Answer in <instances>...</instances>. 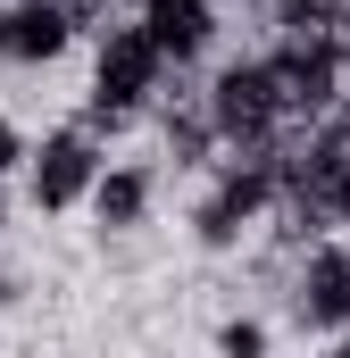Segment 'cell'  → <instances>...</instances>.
Here are the masks:
<instances>
[{
  "label": "cell",
  "instance_id": "6da1fadb",
  "mask_svg": "<svg viewBox=\"0 0 350 358\" xmlns=\"http://www.w3.org/2000/svg\"><path fill=\"white\" fill-rule=\"evenodd\" d=\"M167 59L150 50V34L134 25V17H108V25H92V92H84V134H125L134 117H150L159 100H167Z\"/></svg>",
  "mask_w": 350,
  "mask_h": 358
},
{
  "label": "cell",
  "instance_id": "7a4b0ae2",
  "mask_svg": "<svg viewBox=\"0 0 350 358\" xmlns=\"http://www.w3.org/2000/svg\"><path fill=\"white\" fill-rule=\"evenodd\" d=\"M200 117H209V134H217L225 159H267V150L284 142V125H292L259 50H217V59H209V76H200Z\"/></svg>",
  "mask_w": 350,
  "mask_h": 358
},
{
  "label": "cell",
  "instance_id": "3957f363",
  "mask_svg": "<svg viewBox=\"0 0 350 358\" xmlns=\"http://www.w3.org/2000/svg\"><path fill=\"white\" fill-rule=\"evenodd\" d=\"M275 208H284V183H275L267 159H217L209 183H200V200H192V242L209 259H234V250H251L267 234Z\"/></svg>",
  "mask_w": 350,
  "mask_h": 358
},
{
  "label": "cell",
  "instance_id": "277c9868",
  "mask_svg": "<svg viewBox=\"0 0 350 358\" xmlns=\"http://www.w3.org/2000/svg\"><path fill=\"white\" fill-rule=\"evenodd\" d=\"M284 325L309 334V342L350 334V234H326V242L292 250V267H284Z\"/></svg>",
  "mask_w": 350,
  "mask_h": 358
},
{
  "label": "cell",
  "instance_id": "5b68a950",
  "mask_svg": "<svg viewBox=\"0 0 350 358\" xmlns=\"http://www.w3.org/2000/svg\"><path fill=\"white\" fill-rule=\"evenodd\" d=\"M100 159H108V150H100V134H84L76 117H67V125H50V134H34L25 176H17V183H25V208H34V217H76V208L92 200Z\"/></svg>",
  "mask_w": 350,
  "mask_h": 358
},
{
  "label": "cell",
  "instance_id": "8992f818",
  "mask_svg": "<svg viewBox=\"0 0 350 358\" xmlns=\"http://www.w3.org/2000/svg\"><path fill=\"white\" fill-rule=\"evenodd\" d=\"M92 17L84 0H0V67H59L76 42H92Z\"/></svg>",
  "mask_w": 350,
  "mask_h": 358
},
{
  "label": "cell",
  "instance_id": "52a82bcc",
  "mask_svg": "<svg viewBox=\"0 0 350 358\" xmlns=\"http://www.w3.org/2000/svg\"><path fill=\"white\" fill-rule=\"evenodd\" d=\"M134 25L167 59V76H200L225 42V0H134Z\"/></svg>",
  "mask_w": 350,
  "mask_h": 358
},
{
  "label": "cell",
  "instance_id": "ba28073f",
  "mask_svg": "<svg viewBox=\"0 0 350 358\" xmlns=\"http://www.w3.org/2000/svg\"><path fill=\"white\" fill-rule=\"evenodd\" d=\"M159 192L167 176L150 167V159H100V176H92V225H100V242H125V234H142L150 217H159Z\"/></svg>",
  "mask_w": 350,
  "mask_h": 358
},
{
  "label": "cell",
  "instance_id": "9c48e42d",
  "mask_svg": "<svg viewBox=\"0 0 350 358\" xmlns=\"http://www.w3.org/2000/svg\"><path fill=\"white\" fill-rule=\"evenodd\" d=\"M209 350H217V358H275V317H267V308H234V317H217Z\"/></svg>",
  "mask_w": 350,
  "mask_h": 358
},
{
  "label": "cell",
  "instance_id": "30bf717a",
  "mask_svg": "<svg viewBox=\"0 0 350 358\" xmlns=\"http://www.w3.org/2000/svg\"><path fill=\"white\" fill-rule=\"evenodd\" d=\"M25 150H34L25 117H8V108H0V183H17V176H25Z\"/></svg>",
  "mask_w": 350,
  "mask_h": 358
},
{
  "label": "cell",
  "instance_id": "8fae6325",
  "mask_svg": "<svg viewBox=\"0 0 350 358\" xmlns=\"http://www.w3.org/2000/svg\"><path fill=\"white\" fill-rule=\"evenodd\" d=\"M317 208H326V225H334V234H350V159L334 167V176H326V192H317Z\"/></svg>",
  "mask_w": 350,
  "mask_h": 358
},
{
  "label": "cell",
  "instance_id": "7c38bea8",
  "mask_svg": "<svg viewBox=\"0 0 350 358\" xmlns=\"http://www.w3.org/2000/svg\"><path fill=\"white\" fill-rule=\"evenodd\" d=\"M17 300H25V275L8 267V250H0V308H17Z\"/></svg>",
  "mask_w": 350,
  "mask_h": 358
},
{
  "label": "cell",
  "instance_id": "4fadbf2b",
  "mask_svg": "<svg viewBox=\"0 0 350 358\" xmlns=\"http://www.w3.org/2000/svg\"><path fill=\"white\" fill-rule=\"evenodd\" d=\"M8 225H17V200H8V183H0V250H8Z\"/></svg>",
  "mask_w": 350,
  "mask_h": 358
},
{
  "label": "cell",
  "instance_id": "5bb4252c",
  "mask_svg": "<svg viewBox=\"0 0 350 358\" xmlns=\"http://www.w3.org/2000/svg\"><path fill=\"white\" fill-rule=\"evenodd\" d=\"M84 8H92V17H117V8H125V0H84Z\"/></svg>",
  "mask_w": 350,
  "mask_h": 358
},
{
  "label": "cell",
  "instance_id": "9a60e30c",
  "mask_svg": "<svg viewBox=\"0 0 350 358\" xmlns=\"http://www.w3.org/2000/svg\"><path fill=\"white\" fill-rule=\"evenodd\" d=\"M326 358H350V334H334V342H326Z\"/></svg>",
  "mask_w": 350,
  "mask_h": 358
}]
</instances>
